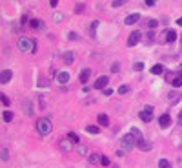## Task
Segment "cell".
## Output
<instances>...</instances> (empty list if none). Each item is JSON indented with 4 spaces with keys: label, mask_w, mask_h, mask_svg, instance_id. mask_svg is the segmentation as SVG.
Here are the masks:
<instances>
[{
    "label": "cell",
    "mask_w": 182,
    "mask_h": 168,
    "mask_svg": "<svg viewBox=\"0 0 182 168\" xmlns=\"http://www.w3.org/2000/svg\"><path fill=\"white\" fill-rule=\"evenodd\" d=\"M37 130L40 132V135H49V134L53 132V124H51V121H49V119L42 117V119H38V121H37Z\"/></svg>",
    "instance_id": "6da1fadb"
},
{
    "label": "cell",
    "mask_w": 182,
    "mask_h": 168,
    "mask_svg": "<svg viewBox=\"0 0 182 168\" xmlns=\"http://www.w3.org/2000/svg\"><path fill=\"white\" fill-rule=\"evenodd\" d=\"M35 44H37L35 40L22 37L20 40H18V50L24 51V53H35V50H37V46H35Z\"/></svg>",
    "instance_id": "7a4b0ae2"
},
{
    "label": "cell",
    "mask_w": 182,
    "mask_h": 168,
    "mask_svg": "<svg viewBox=\"0 0 182 168\" xmlns=\"http://www.w3.org/2000/svg\"><path fill=\"white\" fill-rule=\"evenodd\" d=\"M120 144L126 148V150H131V148H135L139 143H137V139L131 135V134H126V135L120 137Z\"/></svg>",
    "instance_id": "3957f363"
},
{
    "label": "cell",
    "mask_w": 182,
    "mask_h": 168,
    "mask_svg": "<svg viewBox=\"0 0 182 168\" xmlns=\"http://www.w3.org/2000/svg\"><path fill=\"white\" fill-rule=\"evenodd\" d=\"M180 99H182V93L179 92V90H175V88H173V90H170V92H168V101H170L171 104H177Z\"/></svg>",
    "instance_id": "277c9868"
},
{
    "label": "cell",
    "mask_w": 182,
    "mask_h": 168,
    "mask_svg": "<svg viewBox=\"0 0 182 168\" xmlns=\"http://www.w3.org/2000/svg\"><path fill=\"white\" fill-rule=\"evenodd\" d=\"M140 39H142V33H140L139 29H135V31L129 35V39H128V46H129V48H133L135 44H139V42H140Z\"/></svg>",
    "instance_id": "5b68a950"
},
{
    "label": "cell",
    "mask_w": 182,
    "mask_h": 168,
    "mask_svg": "<svg viewBox=\"0 0 182 168\" xmlns=\"http://www.w3.org/2000/svg\"><path fill=\"white\" fill-rule=\"evenodd\" d=\"M140 20V13H129L128 17L124 18V24L126 26H133V24H137Z\"/></svg>",
    "instance_id": "8992f818"
},
{
    "label": "cell",
    "mask_w": 182,
    "mask_h": 168,
    "mask_svg": "<svg viewBox=\"0 0 182 168\" xmlns=\"http://www.w3.org/2000/svg\"><path fill=\"white\" fill-rule=\"evenodd\" d=\"M107 84H109V79H107L106 75H102V77H98L95 81V88L96 90H106Z\"/></svg>",
    "instance_id": "52a82bcc"
},
{
    "label": "cell",
    "mask_w": 182,
    "mask_h": 168,
    "mask_svg": "<svg viewBox=\"0 0 182 168\" xmlns=\"http://www.w3.org/2000/svg\"><path fill=\"white\" fill-rule=\"evenodd\" d=\"M11 77H13V71H11V70H2V73H0V84H2V86L7 84L11 81Z\"/></svg>",
    "instance_id": "ba28073f"
},
{
    "label": "cell",
    "mask_w": 182,
    "mask_h": 168,
    "mask_svg": "<svg viewBox=\"0 0 182 168\" xmlns=\"http://www.w3.org/2000/svg\"><path fill=\"white\" fill-rule=\"evenodd\" d=\"M170 124H171V117H170V113H162V115L159 117V126H160V128H168Z\"/></svg>",
    "instance_id": "9c48e42d"
},
{
    "label": "cell",
    "mask_w": 182,
    "mask_h": 168,
    "mask_svg": "<svg viewBox=\"0 0 182 168\" xmlns=\"http://www.w3.org/2000/svg\"><path fill=\"white\" fill-rule=\"evenodd\" d=\"M67 81H69V73L67 71H58L57 73V82L58 84H67Z\"/></svg>",
    "instance_id": "30bf717a"
},
{
    "label": "cell",
    "mask_w": 182,
    "mask_h": 168,
    "mask_svg": "<svg viewBox=\"0 0 182 168\" xmlns=\"http://www.w3.org/2000/svg\"><path fill=\"white\" fill-rule=\"evenodd\" d=\"M139 117H140L142 123H151V121H153V113H151V112H146V110H142L139 113Z\"/></svg>",
    "instance_id": "8fae6325"
},
{
    "label": "cell",
    "mask_w": 182,
    "mask_h": 168,
    "mask_svg": "<svg viewBox=\"0 0 182 168\" xmlns=\"http://www.w3.org/2000/svg\"><path fill=\"white\" fill-rule=\"evenodd\" d=\"M89 77H91V70H89V68H84V70L80 71V77H78V79H80L82 84H86L87 81H89Z\"/></svg>",
    "instance_id": "7c38bea8"
},
{
    "label": "cell",
    "mask_w": 182,
    "mask_h": 168,
    "mask_svg": "<svg viewBox=\"0 0 182 168\" xmlns=\"http://www.w3.org/2000/svg\"><path fill=\"white\" fill-rule=\"evenodd\" d=\"M129 134H131V135H133L135 139H137V143H140V141H144V137H142V132H140L139 128H131V130H129Z\"/></svg>",
    "instance_id": "4fadbf2b"
},
{
    "label": "cell",
    "mask_w": 182,
    "mask_h": 168,
    "mask_svg": "<svg viewBox=\"0 0 182 168\" xmlns=\"http://www.w3.org/2000/svg\"><path fill=\"white\" fill-rule=\"evenodd\" d=\"M62 59H64L66 64H73V60H75V53L73 51H66L64 55H62Z\"/></svg>",
    "instance_id": "5bb4252c"
},
{
    "label": "cell",
    "mask_w": 182,
    "mask_h": 168,
    "mask_svg": "<svg viewBox=\"0 0 182 168\" xmlns=\"http://www.w3.org/2000/svg\"><path fill=\"white\" fill-rule=\"evenodd\" d=\"M96 121H98V124L100 126H107L109 124V117H107L106 113H100V115L96 117Z\"/></svg>",
    "instance_id": "9a60e30c"
},
{
    "label": "cell",
    "mask_w": 182,
    "mask_h": 168,
    "mask_svg": "<svg viewBox=\"0 0 182 168\" xmlns=\"http://www.w3.org/2000/svg\"><path fill=\"white\" fill-rule=\"evenodd\" d=\"M175 40H177V31H175V29H170V31L166 33V42L171 44V42H175Z\"/></svg>",
    "instance_id": "2e32d148"
},
{
    "label": "cell",
    "mask_w": 182,
    "mask_h": 168,
    "mask_svg": "<svg viewBox=\"0 0 182 168\" xmlns=\"http://www.w3.org/2000/svg\"><path fill=\"white\" fill-rule=\"evenodd\" d=\"M137 146H139V150H140V152H150V150H151V144L148 143V141H140V143L137 144Z\"/></svg>",
    "instance_id": "e0dca14e"
},
{
    "label": "cell",
    "mask_w": 182,
    "mask_h": 168,
    "mask_svg": "<svg viewBox=\"0 0 182 168\" xmlns=\"http://www.w3.org/2000/svg\"><path fill=\"white\" fill-rule=\"evenodd\" d=\"M27 26H29V29H37V28H42V22L37 20V18H31L27 22Z\"/></svg>",
    "instance_id": "ac0fdd59"
},
{
    "label": "cell",
    "mask_w": 182,
    "mask_h": 168,
    "mask_svg": "<svg viewBox=\"0 0 182 168\" xmlns=\"http://www.w3.org/2000/svg\"><path fill=\"white\" fill-rule=\"evenodd\" d=\"M67 139H69V141H71V143H73V144H78V143H80V137L76 135L75 132H69V134H67Z\"/></svg>",
    "instance_id": "d6986e66"
},
{
    "label": "cell",
    "mask_w": 182,
    "mask_h": 168,
    "mask_svg": "<svg viewBox=\"0 0 182 168\" xmlns=\"http://www.w3.org/2000/svg\"><path fill=\"white\" fill-rule=\"evenodd\" d=\"M98 26H100V22H98V20H93L91 24H89V35H91V37H95L96 28H98Z\"/></svg>",
    "instance_id": "ffe728a7"
},
{
    "label": "cell",
    "mask_w": 182,
    "mask_h": 168,
    "mask_svg": "<svg viewBox=\"0 0 182 168\" xmlns=\"http://www.w3.org/2000/svg\"><path fill=\"white\" fill-rule=\"evenodd\" d=\"M162 71H164V66H162V64H155V66L151 68V73L153 75H162Z\"/></svg>",
    "instance_id": "44dd1931"
},
{
    "label": "cell",
    "mask_w": 182,
    "mask_h": 168,
    "mask_svg": "<svg viewBox=\"0 0 182 168\" xmlns=\"http://www.w3.org/2000/svg\"><path fill=\"white\" fill-rule=\"evenodd\" d=\"M60 146H62V150H64V152H71V148H73V143L67 139V141H62V143H60Z\"/></svg>",
    "instance_id": "7402d4cb"
},
{
    "label": "cell",
    "mask_w": 182,
    "mask_h": 168,
    "mask_svg": "<svg viewBox=\"0 0 182 168\" xmlns=\"http://www.w3.org/2000/svg\"><path fill=\"white\" fill-rule=\"evenodd\" d=\"M100 159H102V155H98V154H91V155L87 157V161H89L91 165H96V163H100Z\"/></svg>",
    "instance_id": "603a6c76"
},
{
    "label": "cell",
    "mask_w": 182,
    "mask_h": 168,
    "mask_svg": "<svg viewBox=\"0 0 182 168\" xmlns=\"http://www.w3.org/2000/svg\"><path fill=\"white\" fill-rule=\"evenodd\" d=\"M173 88H175V90H179V88H180V86H182V77H180V75H179V73H177V77H175V79H173Z\"/></svg>",
    "instance_id": "cb8c5ba5"
},
{
    "label": "cell",
    "mask_w": 182,
    "mask_h": 168,
    "mask_svg": "<svg viewBox=\"0 0 182 168\" xmlns=\"http://www.w3.org/2000/svg\"><path fill=\"white\" fill-rule=\"evenodd\" d=\"M13 113H11V112H2V121H4V123H11V121H13Z\"/></svg>",
    "instance_id": "d4e9b609"
},
{
    "label": "cell",
    "mask_w": 182,
    "mask_h": 168,
    "mask_svg": "<svg viewBox=\"0 0 182 168\" xmlns=\"http://www.w3.org/2000/svg\"><path fill=\"white\" fill-rule=\"evenodd\" d=\"M86 132L89 135H96V134H100V128H98V126H87Z\"/></svg>",
    "instance_id": "484cf974"
},
{
    "label": "cell",
    "mask_w": 182,
    "mask_h": 168,
    "mask_svg": "<svg viewBox=\"0 0 182 168\" xmlns=\"http://www.w3.org/2000/svg\"><path fill=\"white\" fill-rule=\"evenodd\" d=\"M84 9H86V4H84V2H78V4L75 6V13H76V15L84 13Z\"/></svg>",
    "instance_id": "4316f807"
},
{
    "label": "cell",
    "mask_w": 182,
    "mask_h": 168,
    "mask_svg": "<svg viewBox=\"0 0 182 168\" xmlns=\"http://www.w3.org/2000/svg\"><path fill=\"white\" fill-rule=\"evenodd\" d=\"M148 28H150L151 31H153V29H157V28H159V20H155V18H150V20H148Z\"/></svg>",
    "instance_id": "83f0119b"
},
{
    "label": "cell",
    "mask_w": 182,
    "mask_h": 168,
    "mask_svg": "<svg viewBox=\"0 0 182 168\" xmlns=\"http://www.w3.org/2000/svg\"><path fill=\"white\" fill-rule=\"evenodd\" d=\"M159 168H173V166L170 165L168 159H160V161H159Z\"/></svg>",
    "instance_id": "f1b7e54d"
},
{
    "label": "cell",
    "mask_w": 182,
    "mask_h": 168,
    "mask_svg": "<svg viewBox=\"0 0 182 168\" xmlns=\"http://www.w3.org/2000/svg\"><path fill=\"white\" fill-rule=\"evenodd\" d=\"M0 102H2V104H4V106H9V104H11L9 97H7V95H4V93L0 95Z\"/></svg>",
    "instance_id": "f546056e"
},
{
    "label": "cell",
    "mask_w": 182,
    "mask_h": 168,
    "mask_svg": "<svg viewBox=\"0 0 182 168\" xmlns=\"http://www.w3.org/2000/svg\"><path fill=\"white\" fill-rule=\"evenodd\" d=\"M117 92H118V93H122V95L128 93V92H129V86H128V84H122V86H118Z\"/></svg>",
    "instance_id": "4dcf8cb0"
},
{
    "label": "cell",
    "mask_w": 182,
    "mask_h": 168,
    "mask_svg": "<svg viewBox=\"0 0 182 168\" xmlns=\"http://www.w3.org/2000/svg\"><path fill=\"white\" fill-rule=\"evenodd\" d=\"M0 159H2V161H4V163H6V161H7V159H9V152H7V150H6V148H4V150H2V152H0Z\"/></svg>",
    "instance_id": "1f68e13d"
},
{
    "label": "cell",
    "mask_w": 182,
    "mask_h": 168,
    "mask_svg": "<svg viewBox=\"0 0 182 168\" xmlns=\"http://www.w3.org/2000/svg\"><path fill=\"white\" fill-rule=\"evenodd\" d=\"M67 37H69V40H73V42H78V40H80V35H78V33H75V31H71V33H69V35H67Z\"/></svg>",
    "instance_id": "d6a6232c"
},
{
    "label": "cell",
    "mask_w": 182,
    "mask_h": 168,
    "mask_svg": "<svg viewBox=\"0 0 182 168\" xmlns=\"http://www.w3.org/2000/svg\"><path fill=\"white\" fill-rule=\"evenodd\" d=\"M100 165H102V166H109V165H111V161H109V157H106V155H102V159H100Z\"/></svg>",
    "instance_id": "836d02e7"
},
{
    "label": "cell",
    "mask_w": 182,
    "mask_h": 168,
    "mask_svg": "<svg viewBox=\"0 0 182 168\" xmlns=\"http://www.w3.org/2000/svg\"><path fill=\"white\" fill-rule=\"evenodd\" d=\"M118 70H120V62H115L113 66H111V73H117Z\"/></svg>",
    "instance_id": "e575fe53"
},
{
    "label": "cell",
    "mask_w": 182,
    "mask_h": 168,
    "mask_svg": "<svg viewBox=\"0 0 182 168\" xmlns=\"http://www.w3.org/2000/svg\"><path fill=\"white\" fill-rule=\"evenodd\" d=\"M64 20V15L62 13H55V22H62Z\"/></svg>",
    "instance_id": "d590c367"
},
{
    "label": "cell",
    "mask_w": 182,
    "mask_h": 168,
    "mask_svg": "<svg viewBox=\"0 0 182 168\" xmlns=\"http://www.w3.org/2000/svg\"><path fill=\"white\" fill-rule=\"evenodd\" d=\"M26 112H27V115H33V108L29 106V101H26Z\"/></svg>",
    "instance_id": "8d00e7d4"
},
{
    "label": "cell",
    "mask_w": 182,
    "mask_h": 168,
    "mask_svg": "<svg viewBox=\"0 0 182 168\" xmlns=\"http://www.w3.org/2000/svg\"><path fill=\"white\" fill-rule=\"evenodd\" d=\"M120 6H124V0H115L113 2V8H120Z\"/></svg>",
    "instance_id": "74e56055"
},
{
    "label": "cell",
    "mask_w": 182,
    "mask_h": 168,
    "mask_svg": "<svg viewBox=\"0 0 182 168\" xmlns=\"http://www.w3.org/2000/svg\"><path fill=\"white\" fill-rule=\"evenodd\" d=\"M135 70H137V71H142V70H144V64H142V62H137V64H135Z\"/></svg>",
    "instance_id": "f35d334b"
},
{
    "label": "cell",
    "mask_w": 182,
    "mask_h": 168,
    "mask_svg": "<svg viewBox=\"0 0 182 168\" xmlns=\"http://www.w3.org/2000/svg\"><path fill=\"white\" fill-rule=\"evenodd\" d=\"M117 155L118 157H124L126 155V150H117Z\"/></svg>",
    "instance_id": "ab89813d"
},
{
    "label": "cell",
    "mask_w": 182,
    "mask_h": 168,
    "mask_svg": "<svg viewBox=\"0 0 182 168\" xmlns=\"http://www.w3.org/2000/svg\"><path fill=\"white\" fill-rule=\"evenodd\" d=\"M104 95H106V97H109V95H113V90H109V88H106V90H104Z\"/></svg>",
    "instance_id": "60d3db41"
},
{
    "label": "cell",
    "mask_w": 182,
    "mask_h": 168,
    "mask_svg": "<svg viewBox=\"0 0 182 168\" xmlns=\"http://www.w3.org/2000/svg\"><path fill=\"white\" fill-rule=\"evenodd\" d=\"M49 6H51V8H57V6H58V0H51Z\"/></svg>",
    "instance_id": "b9f144b4"
},
{
    "label": "cell",
    "mask_w": 182,
    "mask_h": 168,
    "mask_svg": "<svg viewBox=\"0 0 182 168\" xmlns=\"http://www.w3.org/2000/svg\"><path fill=\"white\" fill-rule=\"evenodd\" d=\"M146 6H148V8H151V6H155V2H153V0H146Z\"/></svg>",
    "instance_id": "7bdbcfd3"
},
{
    "label": "cell",
    "mask_w": 182,
    "mask_h": 168,
    "mask_svg": "<svg viewBox=\"0 0 182 168\" xmlns=\"http://www.w3.org/2000/svg\"><path fill=\"white\" fill-rule=\"evenodd\" d=\"M78 152L80 154H86V146H78Z\"/></svg>",
    "instance_id": "ee69618b"
},
{
    "label": "cell",
    "mask_w": 182,
    "mask_h": 168,
    "mask_svg": "<svg viewBox=\"0 0 182 168\" xmlns=\"http://www.w3.org/2000/svg\"><path fill=\"white\" fill-rule=\"evenodd\" d=\"M179 126H182V112H180V115H179Z\"/></svg>",
    "instance_id": "f6af8a7d"
},
{
    "label": "cell",
    "mask_w": 182,
    "mask_h": 168,
    "mask_svg": "<svg viewBox=\"0 0 182 168\" xmlns=\"http://www.w3.org/2000/svg\"><path fill=\"white\" fill-rule=\"evenodd\" d=\"M177 24H179V26H182V18H179V20H177Z\"/></svg>",
    "instance_id": "bcb514c9"
}]
</instances>
